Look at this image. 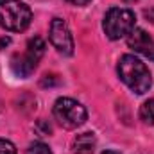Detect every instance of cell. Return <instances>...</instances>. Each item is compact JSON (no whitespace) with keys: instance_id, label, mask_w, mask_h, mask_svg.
<instances>
[{"instance_id":"obj_1","label":"cell","mask_w":154,"mask_h":154,"mask_svg":"<svg viewBox=\"0 0 154 154\" xmlns=\"http://www.w3.org/2000/svg\"><path fill=\"white\" fill-rule=\"evenodd\" d=\"M116 72H118L120 81L131 91H134L138 95L149 91V88L152 86V77H151L149 68L145 66V63H142L133 54H125L120 57Z\"/></svg>"},{"instance_id":"obj_2","label":"cell","mask_w":154,"mask_h":154,"mask_svg":"<svg viewBox=\"0 0 154 154\" xmlns=\"http://www.w3.org/2000/svg\"><path fill=\"white\" fill-rule=\"evenodd\" d=\"M32 20L27 4L20 0H0V27L11 32H23Z\"/></svg>"},{"instance_id":"obj_3","label":"cell","mask_w":154,"mask_h":154,"mask_svg":"<svg viewBox=\"0 0 154 154\" xmlns=\"http://www.w3.org/2000/svg\"><path fill=\"white\" fill-rule=\"evenodd\" d=\"M136 23V16L127 7H111L102 22V29L109 39H120L127 36Z\"/></svg>"},{"instance_id":"obj_4","label":"cell","mask_w":154,"mask_h":154,"mask_svg":"<svg viewBox=\"0 0 154 154\" xmlns=\"http://www.w3.org/2000/svg\"><path fill=\"white\" fill-rule=\"evenodd\" d=\"M52 111H54V118L65 129H77L88 118V113H86L84 106L79 104L74 99H68V97L57 99L54 102V109Z\"/></svg>"},{"instance_id":"obj_5","label":"cell","mask_w":154,"mask_h":154,"mask_svg":"<svg viewBox=\"0 0 154 154\" xmlns=\"http://www.w3.org/2000/svg\"><path fill=\"white\" fill-rule=\"evenodd\" d=\"M48 38H50V43L54 45V48L59 54H63V56H72L74 54V38H72V32H70L65 20H61V18L52 20Z\"/></svg>"},{"instance_id":"obj_6","label":"cell","mask_w":154,"mask_h":154,"mask_svg":"<svg viewBox=\"0 0 154 154\" xmlns=\"http://www.w3.org/2000/svg\"><path fill=\"white\" fill-rule=\"evenodd\" d=\"M127 45L134 52H138V54L149 57L151 61H154V38H151L143 29L134 27L127 34Z\"/></svg>"},{"instance_id":"obj_7","label":"cell","mask_w":154,"mask_h":154,"mask_svg":"<svg viewBox=\"0 0 154 154\" xmlns=\"http://www.w3.org/2000/svg\"><path fill=\"white\" fill-rule=\"evenodd\" d=\"M36 65H38V61L32 59V57H31L29 54H25V52H23V54H16V56L11 59V68H13V72L20 77H29L34 72Z\"/></svg>"},{"instance_id":"obj_8","label":"cell","mask_w":154,"mask_h":154,"mask_svg":"<svg viewBox=\"0 0 154 154\" xmlns=\"http://www.w3.org/2000/svg\"><path fill=\"white\" fill-rule=\"evenodd\" d=\"M97 147V138L93 133H81L72 140V152L74 154H93Z\"/></svg>"},{"instance_id":"obj_9","label":"cell","mask_w":154,"mask_h":154,"mask_svg":"<svg viewBox=\"0 0 154 154\" xmlns=\"http://www.w3.org/2000/svg\"><path fill=\"white\" fill-rule=\"evenodd\" d=\"M45 41L39 38V36H34V38H31L27 41V47H25V54H29L32 59H36L39 61L41 59V56L45 54Z\"/></svg>"},{"instance_id":"obj_10","label":"cell","mask_w":154,"mask_h":154,"mask_svg":"<svg viewBox=\"0 0 154 154\" xmlns=\"http://www.w3.org/2000/svg\"><path fill=\"white\" fill-rule=\"evenodd\" d=\"M140 120L147 125H154V99H149L140 108Z\"/></svg>"},{"instance_id":"obj_11","label":"cell","mask_w":154,"mask_h":154,"mask_svg":"<svg viewBox=\"0 0 154 154\" xmlns=\"http://www.w3.org/2000/svg\"><path fill=\"white\" fill-rule=\"evenodd\" d=\"M27 154H52V151H50V147L45 145L43 142H34V143L29 145Z\"/></svg>"},{"instance_id":"obj_12","label":"cell","mask_w":154,"mask_h":154,"mask_svg":"<svg viewBox=\"0 0 154 154\" xmlns=\"http://www.w3.org/2000/svg\"><path fill=\"white\" fill-rule=\"evenodd\" d=\"M0 154H16V147L9 140L0 138Z\"/></svg>"},{"instance_id":"obj_13","label":"cell","mask_w":154,"mask_h":154,"mask_svg":"<svg viewBox=\"0 0 154 154\" xmlns=\"http://www.w3.org/2000/svg\"><path fill=\"white\" fill-rule=\"evenodd\" d=\"M68 4H72V5H88L91 0H66Z\"/></svg>"},{"instance_id":"obj_14","label":"cell","mask_w":154,"mask_h":154,"mask_svg":"<svg viewBox=\"0 0 154 154\" xmlns=\"http://www.w3.org/2000/svg\"><path fill=\"white\" fill-rule=\"evenodd\" d=\"M102 154H120L118 151H113V149H109V151H104Z\"/></svg>"},{"instance_id":"obj_15","label":"cell","mask_w":154,"mask_h":154,"mask_svg":"<svg viewBox=\"0 0 154 154\" xmlns=\"http://www.w3.org/2000/svg\"><path fill=\"white\" fill-rule=\"evenodd\" d=\"M129 2H133V0H129Z\"/></svg>"}]
</instances>
